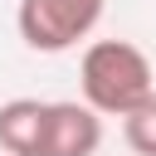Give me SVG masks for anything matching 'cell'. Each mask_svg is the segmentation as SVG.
<instances>
[{"mask_svg": "<svg viewBox=\"0 0 156 156\" xmlns=\"http://www.w3.org/2000/svg\"><path fill=\"white\" fill-rule=\"evenodd\" d=\"M102 5L107 0H20L15 24L34 54H63L98 29Z\"/></svg>", "mask_w": 156, "mask_h": 156, "instance_id": "7a4b0ae2", "label": "cell"}, {"mask_svg": "<svg viewBox=\"0 0 156 156\" xmlns=\"http://www.w3.org/2000/svg\"><path fill=\"white\" fill-rule=\"evenodd\" d=\"M122 141L136 151V156H156V88L122 112Z\"/></svg>", "mask_w": 156, "mask_h": 156, "instance_id": "5b68a950", "label": "cell"}, {"mask_svg": "<svg viewBox=\"0 0 156 156\" xmlns=\"http://www.w3.org/2000/svg\"><path fill=\"white\" fill-rule=\"evenodd\" d=\"M102 146V112L88 102H49L44 122V156H98Z\"/></svg>", "mask_w": 156, "mask_h": 156, "instance_id": "3957f363", "label": "cell"}, {"mask_svg": "<svg viewBox=\"0 0 156 156\" xmlns=\"http://www.w3.org/2000/svg\"><path fill=\"white\" fill-rule=\"evenodd\" d=\"M78 88L93 112L122 117L156 88V73H151V58L132 39H93L78 58Z\"/></svg>", "mask_w": 156, "mask_h": 156, "instance_id": "6da1fadb", "label": "cell"}, {"mask_svg": "<svg viewBox=\"0 0 156 156\" xmlns=\"http://www.w3.org/2000/svg\"><path fill=\"white\" fill-rule=\"evenodd\" d=\"M44 122H49V102H39V98L0 102V151L5 156H44Z\"/></svg>", "mask_w": 156, "mask_h": 156, "instance_id": "277c9868", "label": "cell"}]
</instances>
